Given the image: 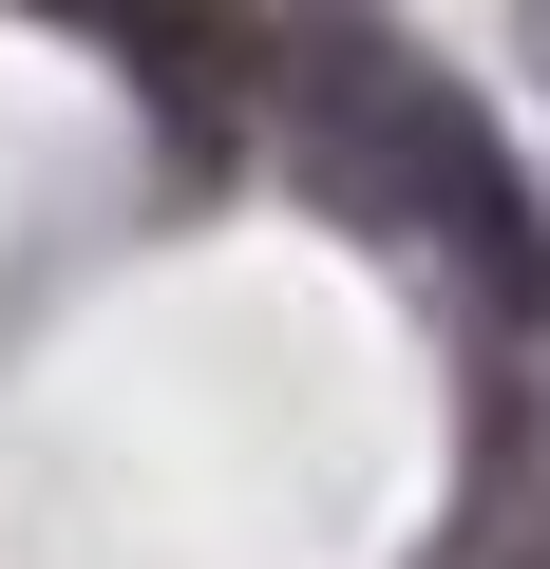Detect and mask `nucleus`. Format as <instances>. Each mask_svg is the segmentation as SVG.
I'll return each instance as SVG.
<instances>
[{"label":"nucleus","instance_id":"obj_1","mask_svg":"<svg viewBox=\"0 0 550 569\" xmlns=\"http://www.w3.org/2000/svg\"><path fill=\"white\" fill-rule=\"evenodd\" d=\"M266 114H286V152L380 228V247H456L474 266V305H550V228H531V190H512V152L399 58V39H361V20H286V58H266Z\"/></svg>","mask_w":550,"mask_h":569}]
</instances>
